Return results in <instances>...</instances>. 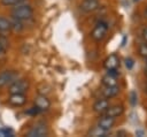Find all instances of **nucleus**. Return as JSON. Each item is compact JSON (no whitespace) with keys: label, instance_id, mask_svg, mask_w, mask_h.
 Masks as SVG:
<instances>
[{"label":"nucleus","instance_id":"obj_11","mask_svg":"<svg viewBox=\"0 0 147 137\" xmlns=\"http://www.w3.org/2000/svg\"><path fill=\"white\" fill-rule=\"evenodd\" d=\"M114 124H115V119L102 114V116L98 120V124L96 125H99L100 128H102V129H105L107 131H110L111 128L114 127Z\"/></svg>","mask_w":147,"mask_h":137},{"label":"nucleus","instance_id":"obj_9","mask_svg":"<svg viewBox=\"0 0 147 137\" xmlns=\"http://www.w3.org/2000/svg\"><path fill=\"white\" fill-rule=\"evenodd\" d=\"M99 0H83L80 3V9L84 13H92L99 8Z\"/></svg>","mask_w":147,"mask_h":137},{"label":"nucleus","instance_id":"obj_5","mask_svg":"<svg viewBox=\"0 0 147 137\" xmlns=\"http://www.w3.org/2000/svg\"><path fill=\"white\" fill-rule=\"evenodd\" d=\"M17 77H18V75L16 74V71H13V70L1 71L0 73V87H3V86L11 84Z\"/></svg>","mask_w":147,"mask_h":137},{"label":"nucleus","instance_id":"obj_15","mask_svg":"<svg viewBox=\"0 0 147 137\" xmlns=\"http://www.w3.org/2000/svg\"><path fill=\"white\" fill-rule=\"evenodd\" d=\"M118 81H117V77L116 76H113L110 74L107 73V75H105L102 77V84L105 86H113V85H117Z\"/></svg>","mask_w":147,"mask_h":137},{"label":"nucleus","instance_id":"obj_6","mask_svg":"<svg viewBox=\"0 0 147 137\" xmlns=\"http://www.w3.org/2000/svg\"><path fill=\"white\" fill-rule=\"evenodd\" d=\"M26 102V96L24 93H10V97L8 98V104L14 107H21L25 105Z\"/></svg>","mask_w":147,"mask_h":137},{"label":"nucleus","instance_id":"obj_8","mask_svg":"<svg viewBox=\"0 0 147 137\" xmlns=\"http://www.w3.org/2000/svg\"><path fill=\"white\" fill-rule=\"evenodd\" d=\"M124 113V106L123 105H113L107 108V111L103 113V115H107L109 117H113V119H116L121 115H123Z\"/></svg>","mask_w":147,"mask_h":137},{"label":"nucleus","instance_id":"obj_23","mask_svg":"<svg viewBox=\"0 0 147 137\" xmlns=\"http://www.w3.org/2000/svg\"><path fill=\"white\" fill-rule=\"evenodd\" d=\"M145 16H146V17H147V7H146V8H145Z\"/></svg>","mask_w":147,"mask_h":137},{"label":"nucleus","instance_id":"obj_2","mask_svg":"<svg viewBox=\"0 0 147 137\" xmlns=\"http://www.w3.org/2000/svg\"><path fill=\"white\" fill-rule=\"evenodd\" d=\"M29 81L25 78H16L11 84H9V93H25L29 89Z\"/></svg>","mask_w":147,"mask_h":137},{"label":"nucleus","instance_id":"obj_7","mask_svg":"<svg viewBox=\"0 0 147 137\" xmlns=\"http://www.w3.org/2000/svg\"><path fill=\"white\" fill-rule=\"evenodd\" d=\"M34 106L40 112H44V111H47L51 107V101H49V99L45 94H39L34 99Z\"/></svg>","mask_w":147,"mask_h":137},{"label":"nucleus","instance_id":"obj_4","mask_svg":"<svg viewBox=\"0 0 147 137\" xmlns=\"http://www.w3.org/2000/svg\"><path fill=\"white\" fill-rule=\"evenodd\" d=\"M107 31H108V25L107 23L105 22H100L95 25V28L93 29L92 33H91V37L95 40V41H101L106 35H107Z\"/></svg>","mask_w":147,"mask_h":137},{"label":"nucleus","instance_id":"obj_26","mask_svg":"<svg viewBox=\"0 0 147 137\" xmlns=\"http://www.w3.org/2000/svg\"><path fill=\"white\" fill-rule=\"evenodd\" d=\"M134 1H139V0H134Z\"/></svg>","mask_w":147,"mask_h":137},{"label":"nucleus","instance_id":"obj_20","mask_svg":"<svg viewBox=\"0 0 147 137\" xmlns=\"http://www.w3.org/2000/svg\"><path fill=\"white\" fill-rule=\"evenodd\" d=\"M133 64H134L133 59H131V58H126V59H125V67H126L127 69H132Z\"/></svg>","mask_w":147,"mask_h":137},{"label":"nucleus","instance_id":"obj_22","mask_svg":"<svg viewBox=\"0 0 147 137\" xmlns=\"http://www.w3.org/2000/svg\"><path fill=\"white\" fill-rule=\"evenodd\" d=\"M6 50V41L0 39V54Z\"/></svg>","mask_w":147,"mask_h":137},{"label":"nucleus","instance_id":"obj_24","mask_svg":"<svg viewBox=\"0 0 147 137\" xmlns=\"http://www.w3.org/2000/svg\"><path fill=\"white\" fill-rule=\"evenodd\" d=\"M145 75H146V77H147V67H146V69H145Z\"/></svg>","mask_w":147,"mask_h":137},{"label":"nucleus","instance_id":"obj_14","mask_svg":"<svg viewBox=\"0 0 147 137\" xmlns=\"http://www.w3.org/2000/svg\"><path fill=\"white\" fill-rule=\"evenodd\" d=\"M108 134H109V131H107V130L100 128L99 125L93 127V128L88 131V135H90V136H93V137H106Z\"/></svg>","mask_w":147,"mask_h":137},{"label":"nucleus","instance_id":"obj_16","mask_svg":"<svg viewBox=\"0 0 147 137\" xmlns=\"http://www.w3.org/2000/svg\"><path fill=\"white\" fill-rule=\"evenodd\" d=\"M23 29H24L23 21H20V20H16V18L11 17V20H10V30H13L15 32H21Z\"/></svg>","mask_w":147,"mask_h":137},{"label":"nucleus","instance_id":"obj_19","mask_svg":"<svg viewBox=\"0 0 147 137\" xmlns=\"http://www.w3.org/2000/svg\"><path fill=\"white\" fill-rule=\"evenodd\" d=\"M138 52H139V55L144 59H147V43H142L139 45L138 47Z\"/></svg>","mask_w":147,"mask_h":137},{"label":"nucleus","instance_id":"obj_12","mask_svg":"<svg viewBox=\"0 0 147 137\" xmlns=\"http://www.w3.org/2000/svg\"><path fill=\"white\" fill-rule=\"evenodd\" d=\"M109 107V100L107 98H101L98 99L94 104H93V111L98 114H103L107 108Z\"/></svg>","mask_w":147,"mask_h":137},{"label":"nucleus","instance_id":"obj_25","mask_svg":"<svg viewBox=\"0 0 147 137\" xmlns=\"http://www.w3.org/2000/svg\"><path fill=\"white\" fill-rule=\"evenodd\" d=\"M146 93H147V86H146Z\"/></svg>","mask_w":147,"mask_h":137},{"label":"nucleus","instance_id":"obj_13","mask_svg":"<svg viewBox=\"0 0 147 137\" xmlns=\"http://www.w3.org/2000/svg\"><path fill=\"white\" fill-rule=\"evenodd\" d=\"M119 93V87L117 85H113V86H105V89L102 90V94L105 98L110 99L116 97Z\"/></svg>","mask_w":147,"mask_h":137},{"label":"nucleus","instance_id":"obj_1","mask_svg":"<svg viewBox=\"0 0 147 137\" xmlns=\"http://www.w3.org/2000/svg\"><path fill=\"white\" fill-rule=\"evenodd\" d=\"M10 15H11L13 18H16V20H20V21L24 22V21L30 20L33 16V8L31 7V5L22 2V3L13 6Z\"/></svg>","mask_w":147,"mask_h":137},{"label":"nucleus","instance_id":"obj_10","mask_svg":"<svg viewBox=\"0 0 147 137\" xmlns=\"http://www.w3.org/2000/svg\"><path fill=\"white\" fill-rule=\"evenodd\" d=\"M119 58L116 54H110L109 56H107V59L103 62V66L107 70H111V69H117L119 67Z\"/></svg>","mask_w":147,"mask_h":137},{"label":"nucleus","instance_id":"obj_17","mask_svg":"<svg viewBox=\"0 0 147 137\" xmlns=\"http://www.w3.org/2000/svg\"><path fill=\"white\" fill-rule=\"evenodd\" d=\"M10 30V20L0 16V32H6Z\"/></svg>","mask_w":147,"mask_h":137},{"label":"nucleus","instance_id":"obj_18","mask_svg":"<svg viewBox=\"0 0 147 137\" xmlns=\"http://www.w3.org/2000/svg\"><path fill=\"white\" fill-rule=\"evenodd\" d=\"M0 2H1V5L5 6V7H13V6H15V5L25 2V0H0Z\"/></svg>","mask_w":147,"mask_h":137},{"label":"nucleus","instance_id":"obj_21","mask_svg":"<svg viewBox=\"0 0 147 137\" xmlns=\"http://www.w3.org/2000/svg\"><path fill=\"white\" fill-rule=\"evenodd\" d=\"M141 37H142L144 41H146V43H147V26H145V28L142 29V32H141Z\"/></svg>","mask_w":147,"mask_h":137},{"label":"nucleus","instance_id":"obj_3","mask_svg":"<svg viewBox=\"0 0 147 137\" xmlns=\"http://www.w3.org/2000/svg\"><path fill=\"white\" fill-rule=\"evenodd\" d=\"M48 135V128L45 123L39 122L37 123L34 127H32L28 132L26 136L28 137H45Z\"/></svg>","mask_w":147,"mask_h":137}]
</instances>
